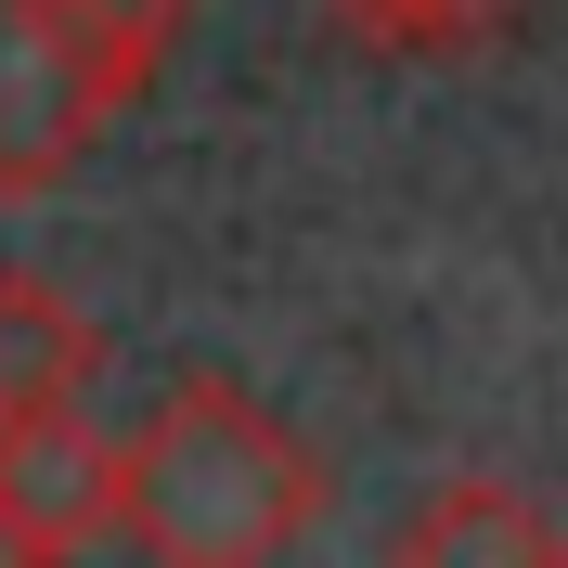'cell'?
<instances>
[{
	"instance_id": "52a82bcc",
	"label": "cell",
	"mask_w": 568,
	"mask_h": 568,
	"mask_svg": "<svg viewBox=\"0 0 568 568\" xmlns=\"http://www.w3.org/2000/svg\"><path fill=\"white\" fill-rule=\"evenodd\" d=\"M0 568H65V556H52V542H39L27 517H13V504H0Z\"/></svg>"
},
{
	"instance_id": "277c9868",
	"label": "cell",
	"mask_w": 568,
	"mask_h": 568,
	"mask_svg": "<svg viewBox=\"0 0 568 568\" xmlns=\"http://www.w3.org/2000/svg\"><path fill=\"white\" fill-rule=\"evenodd\" d=\"M388 568H568V517L517 478H491V465H453L388 530Z\"/></svg>"
},
{
	"instance_id": "7a4b0ae2",
	"label": "cell",
	"mask_w": 568,
	"mask_h": 568,
	"mask_svg": "<svg viewBox=\"0 0 568 568\" xmlns=\"http://www.w3.org/2000/svg\"><path fill=\"white\" fill-rule=\"evenodd\" d=\"M194 0H0V207L91 169V142L155 91Z\"/></svg>"
},
{
	"instance_id": "6da1fadb",
	"label": "cell",
	"mask_w": 568,
	"mask_h": 568,
	"mask_svg": "<svg viewBox=\"0 0 568 568\" xmlns=\"http://www.w3.org/2000/svg\"><path fill=\"white\" fill-rule=\"evenodd\" d=\"M323 504V453L246 375H169L155 414L116 439V542L142 568H284Z\"/></svg>"
},
{
	"instance_id": "8992f818",
	"label": "cell",
	"mask_w": 568,
	"mask_h": 568,
	"mask_svg": "<svg viewBox=\"0 0 568 568\" xmlns=\"http://www.w3.org/2000/svg\"><path fill=\"white\" fill-rule=\"evenodd\" d=\"M336 39L362 52H400V65H439V52H491L504 27H530L542 0H311Z\"/></svg>"
},
{
	"instance_id": "3957f363",
	"label": "cell",
	"mask_w": 568,
	"mask_h": 568,
	"mask_svg": "<svg viewBox=\"0 0 568 568\" xmlns=\"http://www.w3.org/2000/svg\"><path fill=\"white\" fill-rule=\"evenodd\" d=\"M0 504H13L65 568L91 556V542H116V439L91 426V400L0 414Z\"/></svg>"
},
{
	"instance_id": "5b68a950",
	"label": "cell",
	"mask_w": 568,
	"mask_h": 568,
	"mask_svg": "<svg viewBox=\"0 0 568 568\" xmlns=\"http://www.w3.org/2000/svg\"><path fill=\"white\" fill-rule=\"evenodd\" d=\"M91 375H104V323L78 311L52 272H0V414L91 400Z\"/></svg>"
}]
</instances>
